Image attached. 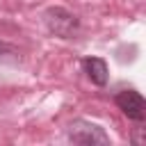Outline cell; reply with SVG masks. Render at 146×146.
I'll list each match as a JSON object with an SVG mask.
<instances>
[{"instance_id": "7a4b0ae2", "label": "cell", "mask_w": 146, "mask_h": 146, "mask_svg": "<svg viewBox=\"0 0 146 146\" xmlns=\"http://www.w3.org/2000/svg\"><path fill=\"white\" fill-rule=\"evenodd\" d=\"M66 139L71 144H84V146H96V144H110V135L91 121L84 119H75L68 130H66Z\"/></svg>"}, {"instance_id": "277c9868", "label": "cell", "mask_w": 146, "mask_h": 146, "mask_svg": "<svg viewBox=\"0 0 146 146\" xmlns=\"http://www.w3.org/2000/svg\"><path fill=\"white\" fill-rule=\"evenodd\" d=\"M82 71H84V75L89 78L91 84H96V87L107 84L110 73H107V62L103 57H84L82 59Z\"/></svg>"}, {"instance_id": "6da1fadb", "label": "cell", "mask_w": 146, "mask_h": 146, "mask_svg": "<svg viewBox=\"0 0 146 146\" xmlns=\"http://www.w3.org/2000/svg\"><path fill=\"white\" fill-rule=\"evenodd\" d=\"M41 18L46 30L59 39H73L80 32V18L64 7H48Z\"/></svg>"}, {"instance_id": "3957f363", "label": "cell", "mask_w": 146, "mask_h": 146, "mask_svg": "<svg viewBox=\"0 0 146 146\" xmlns=\"http://www.w3.org/2000/svg\"><path fill=\"white\" fill-rule=\"evenodd\" d=\"M114 103H116V107H119L130 121L141 123V121L146 119V100H144V96H141L137 89H123V91H119V94L114 96Z\"/></svg>"}, {"instance_id": "5b68a950", "label": "cell", "mask_w": 146, "mask_h": 146, "mask_svg": "<svg viewBox=\"0 0 146 146\" xmlns=\"http://www.w3.org/2000/svg\"><path fill=\"white\" fill-rule=\"evenodd\" d=\"M18 59H21V52H18V48L0 39V64H16Z\"/></svg>"}]
</instances>
